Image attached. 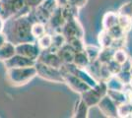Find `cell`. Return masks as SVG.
Returning a JSON list of instances; mask_svg holds the SVG:
<instances>
[{
    "label": "cell",
    "mask_w": 132,
    "mask_h": 118,
    "mask_svg": "<svg viewBox=\"0 0 132 118\" xmlns=\"http://www.w3.org/2000/svg\"><path fill=\"white\" fill-rule=\"evenodd\" d=\"M128 57H129V56H128V54H127L126 51L124 50V48H122V49H116V50H114L113 59H114L116 62L120 63L121 65H122L124 62L126 61Z\"/></svg>",
    "instance_id": "cell-31"
},
{
    "label": "cell",
    "mask_w": 132,
    "mask_h": 118,
    "mask_svg": "<svg viewBox=\"0 0 132 118\" xmlns=\"http://www.w3.org/2000/svg\"><path fill=\"white\" fill-rule=\"evenodd\" d=\"M44 0H25V3H26V6L31 8V9H34L36 7L39 6Z\"/></svg>",
    "instance_id": "cell-37"
},
{
    "label": "cell",
    "mask_w": 132,
    "mask_h": 118,
    "mask_svg": "<svg viewBox=\"0 0 132 118\" xmlns=\"http://www.w3.org/2000/svg\"><path fill=\"white\" fill-rule=\"evenodd\" d=\"M101 50H102V47L100 45L95 44H86L85 45V49H84L86 54L88 55L90 61L98 60Z\"/></svg>",
    "instance_id": "cell-23"
},
{
    "label": "cell",
    "mask_w": 132,
    "mask_h": 118,
    "mask_svg": "<svg viewBox=\"0 0 132 118\" xmlns=\"http://www.w3.org/2000/svg\"><path fill=\"white\" fill-rule=\"evenodd\" d=\"M125 44H126V35L125 37H122L120 39H113V42L111 44V47L116 50V49H122L125 47Z\"/></svg>",
    "instance_id": "cell-36"
},
{
    "label": "cell",
    "mask_w": 132,
    "mask_h": 118,
    "mask_svg": "<svg viewBox=\"0 0 132 118\" xmlns=\"http://www.w3.org/2000/svg\"><path fill=\"white\" fill-rule=\"evenodd\" d=\"M118 25L121 27V29L124 31V33L127 34L128 32H130L132 29V19L124 16H119V21Z\"/></svg>",
    "instance_id": "cell-30"
},
{
    "label": "cell",
    "mask_w": 132,
    "mask_h": 118,
    "mask_svg": "<svg viewBox=\"0 0 132 118\" xmlns=\"http://www.w3.org/2000/svg\"><path fill=\"white\" fill-rule=\"evenodd\" d=\"M132 68V59L130 57L127 58V60L122 65H121V69L122 70H127V71H130Z\"/></svg>",
    "instance_id": "cell-39"
},
{
    "label": "cell",
    "mask_w": 132,
    "mask_h": 118,
    "mask_svg": "<svg viewBox=\"0 0 132 118\" xmlns=\"http://www.w3.org/2000/svg\"><path fill=\"white\" fill-rule=\"evenodd\" d=\"M112 76V74L110 73V69L108 67L106 64H103L101 65V71H100V77L102 81H108L109 79Z\"/></svg>",
    "instance_id": "cell-35"
},
{
    "label": "cell",
    "mask_w": 132,
    "mask_h": 118,
    "mask_svg": "<svg viewBox=\"0 0 132 118\" xmlns=\"http://www.w3.org/2000/svg\"><path fill=\"white\" fill-rule=\"evenodd\" d=\"M118 15L119 16H124L132 19V1H128L123 3L118 9Z\"/></svg>",
    "instance_id": "cell-29"
},
{
    "label": "cell",
    "mask_w": 132,
    "mask_h": 118,
    "mask_svg": "<svg viewBox=\"0 0 132 118\" xmlns=\"http://www.w3.org/2000/svg\"><path fill=\"white\" fill-rule=\"evenodd\" d=\"M36 41H37L39 47L42 50H47V49H50V47H51V45H52V34L50 33V32H47L46 34L42 35Z\"/></svg>",
    "instance_id": "cell-22"
},
{
    "label": "cell",
    "mask_w": 132,
    "mask_h": 118,
    "mask_svg": "<svg viewBox=\"0 0 132 118\" xmlns=\"http://www.w3.org/2000/svg\"><path fill=\"white\" fill-rule=\"evenodd\" d=\"M37 61H40L44 63V64H47L51 67L55 68H59L62 66V61L59 58L57 52H53V51H50V49L47 50H42L40 54H39V58Z\"/></svg>",
    "instance_id": "cell-9"
},
{
    "label": "cell",
    "mask_w": 132,
    "mask_h": 118,
    "mask_svg": "<svg viewBox=\"0 0 132 118\" xmlns=\"http://www.w3.org/2000/svg\"><path fill=\"white\" fill-rule=\"evenodd\" d=\"M89 109H90V107L87 105V103L80 97V99L76 101L74 111H73V117L87 118L89 116Z\"/></svg>",
    "instance_id": "cell-16"
},
{
    "label": "cell",
    "mask_w": 132,
    "mask_h": 118,
    "mask_svg": "<svg viewBox=\"0 0 132 118\" xmlns=\"http://www.w3.org/2000/svg\"><path fill=\"white\" fill-rule=\"evenodd\" d=\"M67 42L69 43V45L73 48V50L75 51V52L84 51V49H85L86 43L84 42V39H81V38H72V39H68Z\"/></svg>",
    "instance_id": "cell-28"
},
{
    "label": "cell",
    "mask_w": 132,
    "mask_h": 118,
    "mask_svg": "<svg viewBox=\"0 0 132 118\" xmlns=\"http://www.w3.org/2000/svg\"><path fill=\"white\" fill-rule=\"evenodd\" d=\"M5 30V20L2 17H0V33L4 32Z\"/></svg>",
    "instance_id": "cell-41"
},
{
    "label": "cell",
    "mask_w": 132,
    "mask_h": 118,
    "mask_svg": "<svg viewBox=\"0 0 132 118\" xmlns=\"http://www.w3.org/2000/svg\"><path fill=\"white\" fill-rule=\"evenodd\" d=\"M42 49L39 47L37 41H30V42H22L16 44V53L20 54L35 61L38 60Z\"/></svg>",
    "instance_id": "cell-5"
},
{
    "label": "cell",
    "mask_w": 132,
    "mask_h": 118,
    "mask_svg": "<svg viewBox=\"0 0 132 118\" xmlns=\"http://www.w3.org/2000/svg\"><path fill=\"white\" fill-rule=\"evenodd\" d=\"M46 33H47L46 25L39 22L33 23V25H32V34H33V37L35 38L36 40L39 39L42 35H44V34H46Z\"/></svg>",
    "instance_id": "cell-24"
},
{
    "label": "cell",
    "mask_w": 132,
    "mask_h": 118,
    "mask_svg": "<svg viewBox=\"0 0 132 118\" xmlns=\"http://www.w3.org/2000/svg\"><path fill=\"white\" fill-rule=\"evenodd\" d=\"M36 64V61L33 59H30L28 57H25L20 54H15L10 59L4 61L6 69L9 68H18V67H27V66H34Z\"/></svg>",
    "instance_id": "cell-10"
},
{
    "label": "cell",
    "mask_w": 132,
    "mask_h": 118,
    "mask_svg": "<svg viewBox=\"0 0 132 118\" xmlns=\"http://www.w3.org/2000/svg\"><path fill=\"white\" fill-rule=\"evenodd\" d=\"M119 80H120L121 82L123 83L124 85H129L131 83L132 81V74L130 71H127V70H122L121 69V71L119 73L116 75Z\"/></svg>",
    "instance_id": "cell-33"
},
{
    "label": "cell",
    "mask_w": 132,
    "mask_h": 118,
    "mask_svg": "<svg viewBox=\"0 0 132 118\" xmlns=\"http://www.w3.org/2000/svg\"><path fill=\"white\" fill-rule=\"evenodd\" d=\"M62 34H64L66 39H72V38H81L84 39V29L81 23L79 22V20H72V21H68L64 24L63 28H62Z\"/></svg>",
    "instance_id": "cell-6"
},
{
    "label": "cell",
    "mask_w": 132,
    "mask_h": 118,
    "mask_svg": "<svg viewBox=\"0 0 132 118\" xmlns=\"http://www.w3.org/2000/svg\"><path fill=\"white\" fill-rule=\"evenodd\" d=\"M66 42H67V39L62 33H53L52 34V45L50 48V50L57 52V50L60 49Z\"/></svg>",
    "instance_id": "cell-18"
},
{
    "label": "cell",
    "mask_w": 132,
    "mask_h": 118,
    "mask_svg": "<svg viewBox=\"0 0 132 118\" xmlns=\"http://www.w3.org/2000/svg\"><path fill=\"white\" fill-rule=\"evenodd\" d=\"M7 41H8V38H7L6 33L1 32V33H0V47L4 44V43H6Z\"/></svg>",
    "instance_id": "cell-40"
},
{
    "label": "cell",
    "mask_w": 132,
    "mask_h": 118,
    "mask_svg": "<svg viewBox=\"0 0 132 118\" xmlns=\"http://www.w3.org/2000/svg\"><path fill=\"white\" fill-rule=\"evenodd\" d=\"M118 117H132V102L126 101L118 105Z\"/></svg>",
    "instance_id": "cell-27"
},
{
    "label": "cell",
    "mask_w": 132,
    "mask_h": 118,
    "mask_svg": "<svg viewBox=\"0 0 132 118\" xmlns=\"http://www.w3.org/2000/svg\"><path fill=\"white\" fill-rule=\"evenodd\" d=\"M113 54H114V49L112 47H105V48H102V50L100 52L99 55V60L101 63L103 64H106L113 59Z\"/></svg>",
    "instance_id": "cell-26"
},
{
    "label": "cell",
    "mask_w": 132,
    "mask_h": 118,
    "mask_svg": "<svg viewBox=\"0 0 132 118\" xmlns=\"http://www.w3.org/2000/svg\"><path fill=\"white\" fill-rule=\"evenodd\" d=\"M90 59L88 55L86 54L85 51H79L75 52L74 59H73V64H75L77 67L80 68H86L90 64Z\"/></svg>",
    "instance_id": "cell-19"
},
{
    "label": "cell",
    "mask_w": 132,
    "mask_h": 118,
    "mask_svg": "<svg viewBox=\"0 0 132 118\" xmlns=\"http://www.w3.org/2000/svg\"><path fill=\"white\" fill-rule=\"evenodd\" d=\"M10 20H12L11 24L8 28V32L6 33L8 40L14 44L36 41L32 34V25L34 22H36L32 14V10L26 15L14 17Z\"/></svg>",
    "instance_id": "cell-1"
},
{
    "label": "cell",
    "mask_w": 132,
    "mask_h": 118,
    "mask_svg": "<svg viewBox=\"0 0 132 118\" xmlns=\"http://www.w3.org/2000/svg\"><path fill=\"white\" fill-rule=\"evenodd\" d=\"M16 54V44H14L10 40L0 47V61L4 62L10 59Z\"/></svg>",
    "instance_id": "cell-13"
},
{
    "label": "cell",
    "mask_w": 132,
    "mask_h": 118,
    "mask_svg": "<svg viewBox=\"0 0 132 118\" xmlns=\"http://www.w3.org/2000/svg\"><path fill=\"white\" fill-rule=\"evenodd\" d=\"M80 96H81V98H82L83 101L87 103V105L89 107L97 106L98 103L100 102V101L103 97V96L95 88H90L86 92L82 93Z\"/></svg>",
    "instance_id": "cell-11"
},
{
    "label": "cell",
    "mask_w": 132,
    "mask_h": 118,
    "mask_svg": "<svg viewBox=\"0 0 132 118\" xmlns=\"http://www.w3.org/2000/svg\"><path fill=\"white\" fill-rule=\"evenodd\" d=\"M65 20L61 14V8L58 7L55 10L50 18V21L47 23L46 27H47V32H50L51 34L53 33H61L62 28L65 24Z\"/></svg>",
    "instance_id": "cell-8"
},
{
    "label": "cell",
    "mask_w": 132,
    "mask_h": 118,
    "mask_svg": "<svg viewBox=\"0 0 132 118\" xmlns=\"http://www.w3.org/2000/svg\"><path fill=\"white\" fill-rule=\"evenodd\" d=\"M106 65L112 75H117L121 71V64L116 62L114 59H111L109 63H106Z\"/></svg>",
    "instance_id": "cell-34"
},
{
    "label": "cell",
    "mask_w": 132,
    "mask_h": 118,
    "mask_svg": "<svg viewBox=\"0 0 132 118\" xmlns=\"http://www.w3.org/2000/svg\"><path fill=\"white\" fill-rule=\"evenodd\" d=\"M97 106L99 107L101 112L103 113L105 117H118V105L110 98L109 95L103 96Z\"/></svg>",
    "instance_id": "cell-7"
},
{
    "label": "cell",
    "mask_w": 132,
    "mask_h": 118,
    "mask_svg": "<svg viewBox=\"0 0 132 118\" xmlns=\"http://www.w3.org/2000/svg\"><path fill=\"white\" fill-rule=\"evenodd\" d=\"M101 65L102 63L99 60H95V61H91L90 64L86 67V70L89 73L92 75L94 79H96L98 82L101 81V77H100V71H101Z\"/></svg>",
    "instance_id": "cell-25"
},
{
    "label": "cell",
    "mask_w": 132,
    "mask_h": 118,
    "mask_svg": "<svg viewBox=\"0 0 132 118\" xmlns=\"http://www.w3.org/2000/svg\"><path fill=\"white\" fill-rule=\"evenodd\" d=\"M35 67L37 69L38 76L40 78L54 83H64V78L59 68L51 67L40 61H36Z\"/></svg>",
    "instance_id": "cell-3"
},
{
    "label": "cell",
    "mask_w": 132,
    "mask_h": 118,
    "mask_svg": "<svg viewBox=\"0 0 132 118\" xmlns=\"http://www.w3.org/2000/svg\"><path fill=\"white\" fill-rule=\"evenodd\" d=\"M130 72H131V74H132V68H131V70H130Z\"/></svg>",
    "instance_id": "cell-42"
},
{
    "label": "cell",
    "mask_w": 132,
    "mask_h": 118,
    "mask_svg": "<svg viewBox=\"0 0 132 118\" xmlns=\"http://www.w3.org/2000/svg\"><path fill=\"white\" fill-rule=\"evenodd\" d=\"M118 21H119V15L117 12H106L103 17V29L110 30L112 27L118 25Z\"/></svg>",
    "instance_id": "cell-15"
},
{
    "label": "cell",
    "mask_w": 132,
    "mask_h": 118,
    "mask_svg": "<svg viewBox=\"0 0 132 118\" xmlns=\"http://www.w3.org/2000/svg\"><path fill=\"white\" fill-rule=\"evenodd\" d=\"M108 31H109V33L110 34V35L113 38V39H120L122 37H125L126 35V34L124 33V31L121 29V27L119 25H116V26L112 27V28L108 30Z\"/></svg>",
    "instance_id": "cell-32"
},
{
    "label": "cell",
    "mask_w": 132,
    "mask_h": 118,
    "mask_svg": "<svg viewBox=\"0 0 132 118\" xmlns=\"http://www.w3.org/2000/svg\"><path fill=\"white\" fill-rule=\"evenodd\" d=\"M105 82H106V86H108L109 90H124L125 86H126L121 82L116 75H112Z\"/></svg>",
    "instance_id": "cell-20"
},
{
    "label": "cell",
    "mask_w": 132,
    "mask_h": 118,
    "mask_svg": "<svg viewBox=\"0 0 132 118\" xmlns=\"http://www.w3.org/2000/svg\"><path fill=\"white\" fill-rule=\"evenodd\" d=\"M3 1H4V0H3Z\"/></svg>",
    "instance_id": "cell-43"
},
{
    "label": "cell",
    "mask_w": 132,
    "mask_h": 118,
    "mask_svg": "<svg viewBox=\"0 0 132 118\" xmlns=\"http://www.w3.org/2000/svg\"><path fill=\"white\" fill-rule=\"evenodd\" d=\"M57 54L63 64H68V63H73L75 51L73 50V48L69 45L68 42H66L60 49L57 50Z\"/></svg>",
    "instance_id": "cell-12"
},
{
    "label": "cell",
    "mask_w": 132,
    "mask_h": 118,
    "mask_svg": "<svg viewBox=\"0 0 132 118\" xmlns=\"http://www.w3.org/2000/svg\"><path fill=\"white\" fill-rule=\"evenodd\" d=\"M98 42H99V45L102 48L111 47V44L113 42V38L110 35L108 30L103 29V31L100 32L99 35H98Z\"/></svg>",
    "instance_id": "cell-17"
},
{
    "label": "cell",
    "mask_w": 132,
    "mask_h": 118,
    "mask_svg": "<svg viewBox=\"0 0 132 118\" xmlns=\"http://www.w3.org/2000/svg\"><path fill=\"white\" fill-rule=\"evenodd\" d=\"M36 76H38V73L35 65L27 67L9 68L6 71V78L8 82L17 87L28 84Z\"/></svg>",
    "instance_id": "cell-2"
},
{
    "label": "cell",
    "mask_w": 132,
    "mask_h": 118,
    "mask_svg": "<svg viewBox=\"0 0 132 118\" xmlns=\"http://www.w3.org/2000/svg\"><path fill=\"white\" fill-rule=\"evenodd\" d=\"M87 2H88V0H69V3H71L74 6L78 7L79 9L83 8L87 4Z\"/></svg>",
    "instance_id": "cell-38"
},
{
    "label": "cell",
    "mask_w": 132,
    "mask_h": 118,
    "mask_svg": "<svg viewBox=\"0 0 132 118\" xmlns=\"http://www.w3.org/2000/svg\"><path fill=\"white\" fill-rule=\"evenodd\" d=\"M79 8L74 6L71 3H68L67 5L61 7V14L64 18L65 22L76 20L79 17Z\"/></svg>",
    "instance_id": "cell-14"
},
{
    "label": "cell",
    "mask_w": 132,
    "mask_h": 118,
    "mask_svg": "<svg viewBox=\"0 0 132 118\" xmlns=\"http://www.w3.org/2000/svg\"><path fill=\"white\" fill-rule=\"evenodd\" d=\"M108 95L117 105L128 101V96L124 90H108Z\"/></svg>",
    "instance_id": "cell-21"
},
{
    "label": "cell",
    "mask_w": 132,
    "mask_h": 118,
    "mask_svg": "<svg viewBox=\"0 0 132 118\" xmlns=\"http://www.w3.org/2000/svg\"><path fill=\"white\" fill-rule=\"evenodd\" d=\"M60 71L63 78H64V83H65L73 92L78 93V94H82L84 92H86L87 90H89L91 87L88 84H86L84 81H82L80 78H78L76 75H74L73 73H70L68 71H65L63 69L60 68Z\"/></svg>",
    "instance_id": "cell-4"
}]
</instances>
